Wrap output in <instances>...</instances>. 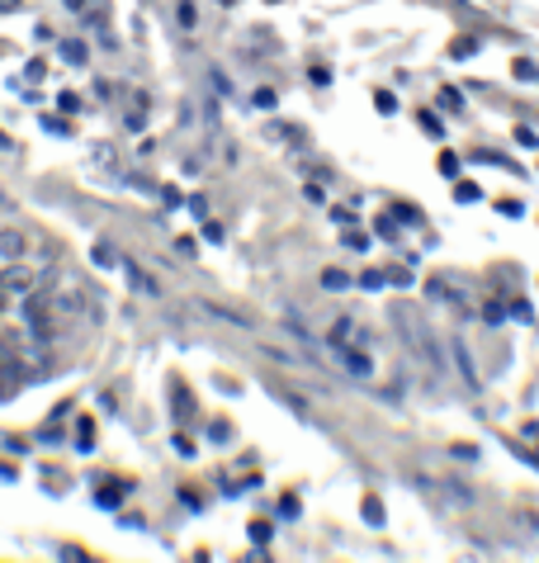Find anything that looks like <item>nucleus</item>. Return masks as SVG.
Returning <instances> with one entry per match:
<instances>
[{
	"mask_svg": "<svg viewBox=\"0 0 539 563\" xmlns=\"http://www.w3.org/2000/svg\"><path fill=\"white\" fill-rule=\"evenodd\" d=\"M29 252H34V242H29V232H20V228H0V265L24 261Z\"/></svg>",
	"mask_w": 539,
	"mask_h": 563,
	"instance_id": "20e7f679",
	"label": "nucleus"
},
{
	"mask_svg": "<svg viewBox=\"0 0 539 563\" xmlns=\"http://www.w3.org/2000/svg\"><path fill=\"white\" fill-rule=\"evenodd\" d=\"M331 346H360V351H370V332H364L351 312H341V318L331 322Z\"/></svg>",
	"mask_w": 539,
	"mask_h": 563,
	"instance_id": "7ed1b4c3",
	"label": "nucleus"
},
{
	"mask_svg": "<svg viewBox=\"0 0 539 563\" xmlns=\"http://www.w3.org/2000/svg\"><path fill=\"white\" fill-rule=\"evenodd\" d=\"M81 450H95V421H81V435H76Z\"/></svg>",
	"mask_w": 539,
	"mask_h": 563,
	"instance_id": "2eb2a0df",
	"label": "nucleus"
},
{
	"mask_svg": "<svg viewBox=\"0 0 539 563\" xmlns=\"http://www.w3.org/2000/svg\"><path fill=\"white\" fill-rule=\"evenodd\" d=\"M95 265H119V252L109 242H100V246H95Z\"/></svg>",
	"mask_w": 539,
	"mask_h": 563,
	"instance_id": "f8f14e48",
	"label": "nucleus"
},
{
	"mask_svg": "<svg viewBox=\"0 0 539 563\" xmlns=\"http://www.w3.org/2000/svg\"><path fill=\"white\" fill-rule=\"evenodd\" d=\"M360 285H364V289H384V285H388V275H378V271H364V275H360Z\"/></svg>",
	"mask_w": 539,
	"mask_h": 563,
	"instance_id": "4468645a",
	"label": "nucleus"
},
{
	"mask_svg": "<svg viewBox=\"0 0 539 563\" xmlns=\"http://www.w3.org/2000/svg\"><path fill=\"white\" fill-rule=\"evenodd\" d=\"M209 441H213V445H228V441H232V427H228V421H213V427H209Z\"/></svg>",
	"mask_w": 539,
	"mask_h": 563,
	"instance_id": "9b49d317",
	"label": "nucleus"
},
{
	"mask_svg": "<svg viewBox=\"0 0 539 563\" xmlns=\"http://www.w3.org/2000/svg\"><path fill=\"white\" fill-rule=\"evenodd\" d=\"M0 285H6L14 299H24V294H34V289L47 285V265H38L34 256L10 261V265H0Z\"/></svg>",
	"mask_w": 539,
	"mask_h": 563,
	"instance_id": "f257e3e1",
	"label": "nucleus"
},
{
	"mask_svg": "<svg viewBox=\"0 0 539 563\" xmlns=\"http://www.w3.org/2000/svg\"><path fill=\"white\" fill-rule=\"evenodd\" d=\"M251 540L265 544V540H270V526H265V521H251Z\"/></svg>",
	"mask_w": 539,
	"mask_h": 563,
	"instance_id": "a211bd4d",
	"label": "nucleus"
},
{
	"mask_svg": "<svg viewBox=\"0 0 539 563\" xmlns=\"http://www.w3.org/2000/svg\"><path fill=\"white\" fill-rule=\"evenodd\" d=\"M176 252L180 256H195V238H176Z\"/></svg>",
	"mask_w": 539,
	"mask_h": 563,
	"instance_id": "6ab92c4d",
	"label": "nucleus"
},
{
	"mask_svg": "<svg viewBox=\"0 0 539 563\" xmlns=\"http://www.w3.org/2000/svg\"><path fill=\"white\" fill-rule=\"evenodd\" d=\"M331 365H341L351 379H370L374 374V355L360 346H331Z\"/></svg>",
	"mask_w": 539,
	"mask_h": 563,
	"instance_id": "f03ea898",
	"label": "nucleus"
},
{
	"mask_svg": "<svg viewBox=\"0 0 539 563\" xmlns=\"http://www.w3.org/2000/svg\"><path fill=\"white\" fill-rule=\"evenodd\" d=\"M62 57H67L72 67H86V57H90V53H86V43H81V38H72L67 48H62Z\"/></svg>",
	"mask_w": 539,
	"mask_h": 563,
	"instance_id": "423d86ee",
	"label": "nucleus"
},
{
	"mask_svg": "<svg viewBox=\"0 0 539 563\" xmlns=\"http://www.w3.org/2000/svg\"><path fill=\"white\" fill-rule=\"evenodd\" d=\"M129 493V483H114V488H100V507H119V497Z\"/></svg>",
	"mask_w": 539,
	"mask_h": 563,
	"instance_id": "6e6552de",
	"label": "nucleus"
},
{
	"mask_svg": "<svg viewBox=\"0 0 539 563\" xmlns=\"http://www.w3.org/2000/svg\"><path fill=\"white\" fill-rule=\"evenodd\" d=\"M374 104H378V114H393V104H398V100H393L388 90H378V96H374Z\"/></svg>",
	"mask_w": 539,
	"mask_h": 563,
	"instance_id": "f3484780",
	"label": "nucleus"
},
{
	"mask_svg": "<svg viewBox=\"0 0 539 563\" xmlns=\"http://www.w3.org/2000/svg\"><path fill=\"white\" fill-rule=\"evenodd\" d=\"M345 285H351L345 271H322V289H345Z\"/></svg>",
	"mask_w": 539,
	"mask_h": 563,
	"instance_id": "9d476101",
	"label": "nucleus"
},
{
	"mask_svg": "<svg viewBox=\"0 0 539 563\" xmlns=\"http://www.w3.org/2000/svg\"><path fill=\"white\" fill-rule=\"evenodd\" d=\"M279 516H298V497H284V503H279Z\"/></svg>",
	"mask_w": 539,
	"mask_h": 563,
	"instance_id": "aec40b11",
	"label": "nucleus"
},
{
	"mask_svg": "<svg viewBox=\"0 0 539 563\" xmlns=\"http://www.w3.org/2000/svg\"><path fill=\"white\" fill-rule=\"evenodd\" d=\"M24 384H29V379H24V369L14 365V355H10L6 346H0V402H10Z\"/></svg>",
	"mask_w": 539,
	"mask_h": 563,
	"instance_id": "39448f33",
	"label": "nucleus"
},
{
	"mask_svg": "<svg viewBox=\"0 0 539 563\" xmlns=\"http://www.w3.org/2000/svg\"><path fill=\"white\" fill-rule=\"evenodd\" d=\"M162 199H166V209H180V205H185V199H180V190H176V185H162Z\"/></svg>",
	"mask_w": 539,
	"mask_h": 563,
	"instance_id": "dca6fc26",
	"label": "nucleus"
},
{
	"mask_svg": "<svg viewBox=\"0 0 539 563\" xmlns=\"http://www.w3.org/2000/svg\"><path fill=\"white\" fill-rule=\"evenodd\" d=\"M123 271H129V285H133L138 294H156V285H152V279L142 275V271H138V265H123Z\"/></svg>",
	"mask_w": 539,
	"mask_h": 563,
	"instance_id": "0eeeda50",
	"label": "nucleus"
},
{
	"mask_svg": "<svg viewBox=\"0 0 539 563\" xmlns=\"http://www.w3.org/2000/svg\"><path fill=\"white\" fill-rule=\"evenodd\" d=\"M176 412H180V417H195V398H189L185 388H176Z\"/></svg>",
	"mask_w": 539,
	"mask_h": 563,
	"instance_id": "ddd939ff",
	"label": "nucleus"
},
{
	"mask_svg": "<svg viewBox=\"0 0 539 563\" xmlns=\"http://www.w3.org/2000/svg\"><path fill=\"white\" fill-rule=\"evenodd\" d=\"M364 521H370V526H384V507H378V497H364Z\"/></svg>",
	"mask_w": 539,
	"mask_h": 563,
	"instance_id": "1a4fd4ad",
	"label": "nucleus"
},
{
	"mask_svg": "<svg viewBox=\"0 0 539 563\" xmlns=\"http://www.w3.org/2000/svg\"><path fill=\"white\" fill-rule=\"evenodd\" d=\"M0 5H20V0H0Z\"/></svg>",
	"mask_w": 539,
	"mask_h": 563,
	"instance_id": "412c9836",
	"label": "nucleus"
}]
</instances>
